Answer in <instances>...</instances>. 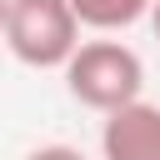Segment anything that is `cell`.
<instances>
[{
    "instance_id": "cell-6",
    "label": "cell",
    "mask_w": 160,
    "mask_h": 160,
    "mask_svg": "<svg viewBox=\"0 0 160 160\" xmlns=\"http://www.w3.org/2000/svg\"><path fill=\"white\" fill-rule=\"evenodd\" d=\"M150 25H155V35H160V0L150 5Z\"/></svg>"
},
{
    "instance_id": "cell-3",
    "label": "cell",
    "mask_w": 160,
    "mask_h": 160,
    "mask_svg": "<svg viewBox=\"0 0 160 160\" xmlns=\"http://www.w3.org/2000/svg\"><path fill=\"white\" fill-rule=\"evenodd\" d=\"M100 160H160V105L135 100L100 125Z\"/></svg>"
},
{
    "instance_id": "cell-4",
    "label": "cell",
    "mask_w": 160,
    "mask_h": 160,
    "mask_svg": "<svg viewBox=\"0 0 160 160\" xmlns=\"http://www.w3.org/2000/svg\"><path fill=\"white\" fill-rule=\"evenodd\" d=\"M150 5L155 0H70L80 30H95V35H115V30H130L135 20H150Z\"/></svg>"
},
{
    "instance_id": "cell-2",
    "label": "cell",
    "mask_w": 160,
    "mask_h": 160,
    "mask_svg": "<svg viewBox=\"0 0 160 160\" xmlns=\"http://www.w3.org/2000/svg\"><path fill=\"white\" fill-rule=\"evenodd\" d=\"M0 40L30 70H65V60L80 50V20L70 0H10Z\"/></svg>"
},
{
    "instance_id": "cell-1",
    "label": "cell",
    "mask_w": 160,
    "mask_h": 160,
    "mask_svg": "<svg viewBox=\"0 0 160 160\" xmlns=\"http://www.w3.org/2000/svg\"><path fill=\"white\" fill-rule=\"evenodd\" d=\"M65 90L70 100H80L95 115L125 110L135 100H145V65L125 40H80V50L65 60Z\"/></svg>"
},
{
    "instance_id": "cell-5",
    "label": "cell",
    "mask_w": 160,
    "mask_h": 160,
    "mask_svg": "<svg viewBox=\"0 0 160 160\" xmlns=\"http://www.w3.org/2000/svg\"><path fill=\"white\" fill-rule=\"evenodd\" d=\"M25 160H85V155H80L75 145H65V140H55V145H35V150H30Z\"/></svg>"
},
{
    "instance_id": "cell-7",
    "label": "cell",
    "mask_w": 160,
    "mask_h": 160,
    "mask_svg": "<svg viewBox=\"0 0 160 160\" xmlns=\"http://www.w3.org/2000/svg\"><path fill=\"white\" fill-rule=\"evenodd\" d=\"M5 10H10V0H0V30H5Z\"/></svg>"
}]
</instances>
